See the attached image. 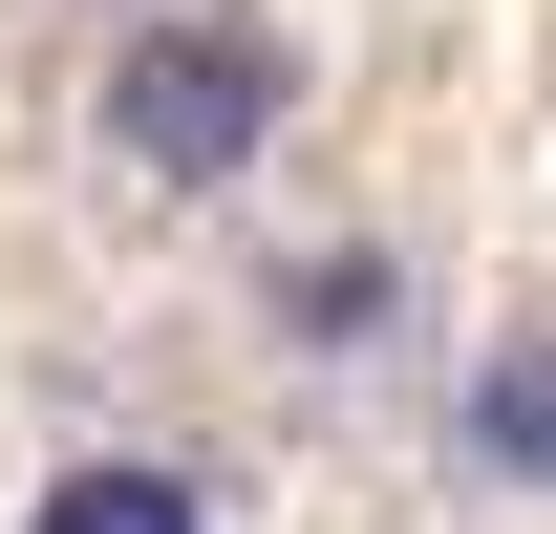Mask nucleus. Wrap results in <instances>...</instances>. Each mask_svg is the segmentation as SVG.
Instances as JSON below:
<instances>
[{"label": "nucleus", "instance_id": "4", "mask_svg": "<svg viewBox=\"0 0 556 534\" xmlns=\"http://www.w3.org/2000/svg\"><path fill=\"white\" fill-rule=\"evenodd\" d=\"M386 300H407V278H386V257H300V278H278V321L321 342V364H343V342H364V321H386Z\"/></svg>", "mask_w": 556, "mask_h": 534}, {"label": "nucleus", "instance_id": "3", "mask_svg": "<svg viewBox=\"0 0 556 534\" xmlns=\"http://www.w3.org/2000/svg\"><path fill=\"white\" fill-rule=\"evenodd\" d=\"M22 534H214V492H193V470H150V449H108V470H65Z\"/></svg>", "mask_w": 556, "mask_h": 534}, {"label": "nucleus", "instance_id": "2", "mask_svg": "<svg viewBox=\"0 0 556 534\" xmlns=\"http://www.w3.org/2000/svg\"><path fill=\"white\" fill-rule=\"evenodd\" d=\"M450 470L514 492V513H556V321H514L471 385H450Z\"/></svg>", "mask_w": 556, "mask_h": 534}, {"label": "nucleus", "instance_id": "1", "mask_svg": "<svg viewBox=\"0 0 556 534\" xmlns=\"http://www.w3.org/2000/svg\"><path fill=\"white\" fill-rule=\"evenodd\" d=\"M278 86L300 65H278L257 0H172V22L108 43V171H129V193H236L278 150Z\"/></svg>", "mask_w": 556, "mask_h": 534}]
</instances>
